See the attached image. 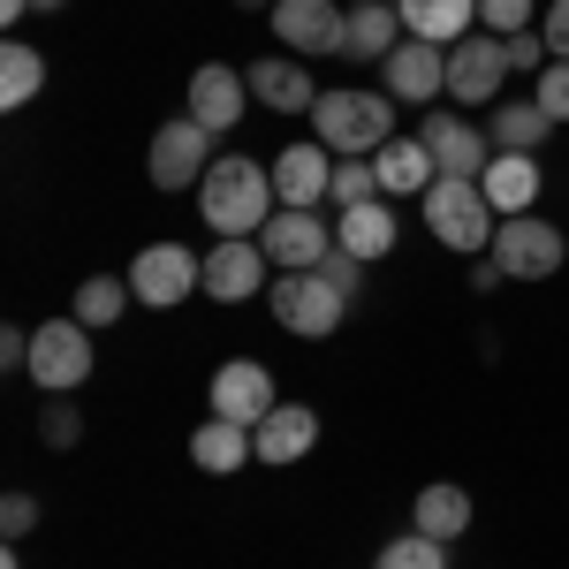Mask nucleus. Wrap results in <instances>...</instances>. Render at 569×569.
<instances>
[{
    "mask_svg": "<svg viewBox=\"0 0 569 569\" xmlns=\"http://www.w3.org/2000/svg\"><path fill=\"white\" fill-rule=\"evenodd\" d=\"M251 440H259L266 471H289V463H305L311 448H319V410L311 402H273L259 426H251Z\"/></svg>",
    "mask_w": 569,
    "mask_h": 569,
    "instance_id": "dca6fc26",
    "label": "nucleus"
},
{
    "mask_svg": "<svg viewBox=\"0 0 569 569\" xmlns=\"http://www.w3.org/2000/svg\"><path fill=\"white\" fill-rule=\"evenodd\" d=\"M259 251L273 259V273H311L335 251V220H319V206H273V220L259 228Z\"/></svg>",
    "mask_w": 569,
    "mask_h": 569,
    "instance_id": "1a4fd4ad",
    "label": "nucleus"
},
{
    "mask_svg": "<svg viewBox=\"0 0 569 569\" xmlns=\"http://www.w3.org/2000/svg\"><path fill=\"white\" fill-rule=\"evenodd\" d=\"M273 206H281L273 198V160H251V152H220L198 182V213L220 236H259L273 220Z\"/></svg>",
    "mask_w": 569,
    "mask_h": 569,
    "instance_id": "f257e3e1",
    "label": "nucleus"
},
{
    "mask_svg": "<svg viewBox=\"0 0 569 569\" xmlns=\"http://www.w3.org/2000/svg\"><path fill=\"white\" fill-rule=\"evenodd\" d=\"M479 31H493V39L531 31V0H479Z\"/></svg>",
    "mask_w": 569,
    "mask_h": 569,
    "instance_id": "473e14b6",
    "label": "nucleus"
},
{
    "mask_svg": "<svg viewBox=\"0 0 569 569\" xmlns=\"http://www.w3.org/2000/svg\"><path fill=\"white\" fill-rule=\"evenodd\" d=\"M190 463H198L206 479H228V471L259 463V440H251V426H236V418H206V426L190 433Z\"/></svg>",
    "mask_w": 569,
    "mask_h": 569,
    "instance_id": "4be33fe9",
    "label": "nucleus"
},
{
    "mask_svg": "<svg viewBox=\"0 0 569 569\" xmlns=\"http://www.w3.org/2000/svg\"><path fill=\"white\" fill-rule=\"evenodd\" d=\"M206 402H213V418H236V426H259L266 410L281 402L273 395V372L266 365H251V357H236V365H220L213 388H206Z\"/></svg>",
    "mask_w": 569,
    "mask_h": 569,
    "instance_id": "f3484780",
    "label": "nucleus"
},
{
    "mask_svg": "<svg viewBox=\"0 0 569 569\" xmlns=\"http://www.w3.org/2000/svg\"><path fill=\"white\" fill-rule=\"evenodd\" d=\"M130 289H137V305L176 311L182 297H206V259L182 251V243H144L130 259Z\"/></svg>",
    "mask_w": 569,
    "mask_h": 569,
    "instance_id": "6e6552de",
    "label": "nucleus"
},
{
    "mask_svg": "<svg viewBox=\"0 0 569 569\" xmlns=\"http://www.w3.org/2000/svg\"><path fill=\"white\" fill-rule=\"evenodd\" d=\"M410 525L426 531V539H448V547H456V539L471 531V493H463V486H448V479H433L426 493H418Z\"/></svg>",
    "mask_w": 569,
    "mask_h": 569,
    "instance_id": "bb28decb",
    "label": "nucleus"
},
{
    "mask_svg": "<svg viewBox=\"0 0 569 569\" xmlns=\"http://www.w3.org/2000/svg\"><path fill=\"white\" fill-rule=\"evenodd\" d=\"M486 206L509 220V213H539V190H547V176H539V152H493V168L479 176Z\"/></svg>",
    "mask_w": 569,
    "mask_h": 569,
    "instance_id": "aec40b11",
    "label": "nucleus"
},
{
    "mask_svg": "<svg viewBox=\"0 0 569 569\" xmlns=\"http://www.w3.org/2000/svg\"><path fill=\"white\" fill-rule=\"evenodd\" d=\"M493 259H501L509 281H547V273L569 266V228H555L539 213H509L493 228Z\"/></svg>",
    "mask_w": 569,
    "mask_h": 569,
    "instance_id": "39448f33",
    "label": "nucleus"
},
{
    "mask_svg": "<svg viewBox=\"0 0 569 569\" xmlns=\"http://www.w3.org/2000/svg\"><path fill=\"white\" fill-rule=\"evenodd\" d=\"M372 176H380V198H426L440 182V168H433V152H426V137H388L372 152Z\"/></svg>",
    "mask_w": 569,
    "mask_h": 569,
    "instance_id": "412c9836",
    "label": "nucleus"
},
{
    "mask_svg": "<svg viewBox=\"0 0 569 569\" xmlns=\"http://www.w3.org/2000/svg\"><path fill=\"white\" fill-rule=\"evenodd\" d=\"M501 84H509V46L493 31H471L448 46V99L456 107H501Z\"/></svg>",
    "mask_w": 569,
    "mask_h": 569,
    "instance_id": "9d476101",
    "label": "nucleus"
},
{
    "mask_svg": "<svg viewBox=\"0 0 569 569\" xmlns=\"http://www.w3.org/2000/svg\"><path fill=\"white\" fill-rule=\"evenodd\" d=\"M31 16V0H0V23H23Z\"/></svg>",
    "mask_w": 569,
    "mask_h": 569,
    "instance_id": "a19ab883",
    "label": "nucleus"
},
{
    "mask_svg": "<svg viewBox=\"0 0 569 569\" xmlns=\"http://www.w3.org/2000/svg\"><path fill=\"white\" fill-rule=\"evenodd\" d=\"M372 569H448V539H426V531H395L388 547H380V562Z\"/></svg>",
    "mask_w": 569,
    "mask_h": 569,
    "instance_id": "c756f323",
    "label": "nucleus"
},
{
    "mask_svg": "<svg viewBox=\"0 0 569 569\" xmlns=\"http://www.w3.org/2000/svg\"><path fill=\"white\" fill-rule=\"evenodd\" d=\"M31 8H46V16H53V8H69V0H31Z\"/></svg>",
    "mask_w": 569,
    "mask_h": 569,
    "instance_id": "37998d69",
    "label": "nucleus"
},
{
    "mask_svg": "<svg viewBox=\"0 0 569 569\" xmlns=\"http://www.w3.org/2000/svg\"><path fill=\"white\" fill-rule=\"evenodd\" d=\"M243 77H251V99L273 107V114H311V107H319V84H311L305 53H266V61L243 69Z\"/></svg>",
    "mask_w": 569,
    "mask_h": 569,
    "instance_id": "a211bd4d",
    "label": "nucleus"
},
{
    "mask_svg": "<svg viewBox=\"0 0 569 569\" xmlns=\"http://www.w3.org/2000/svg\"><path fill=\"white\" fill-rule=\"evenodd\" d=\"M418 213H426V228H433V243L463 251V259L493 251V228H501V213L486 206V190L471 176H440L433 190L418 198Z\"/></svg>",
    "mask_w": 569,
    "mask_h": 569,
    "instance_id": "7ed1b4c3",
    "label": "nucleus"
},
{
    "mask_svg": "<svg viewBox=\"0 0 569 569\" xmlns=\"http://www.w3.org/2000/svg\"><path fill=\"white\" fill-rule=\"evenodd\" d=\"M395 16H402V31L426 46H456L479 31V0H395Z\"/></svg>",
    "mask_w": 569,
    "mask_h": 569,
    "instance_id": "5701e85b",
    "label": "nucleus"
},
{
    "mask_svg": "<svg viewBox=\"0 0 569 569\" xmlns=\"http://www.w3.org/2000/svg\"><path fill=\"white\" fill-rule=\"evenodd\" d=\"M380 91H388V99H402V107H426V99H440V91H448V46L402 39L388 61H380Z\"/></svg>",
    "mask_w": 569,
    "mask_h": 569,
    "instance_id": "4468645a",
    "label": "nucleus"
},
{
    "mask_svg": "<svg viewBox=\"0 0 569 569\" xmlns=\"http://www.w3.org/2000/svg\"><path fill=\"white\" fill-rule=\"evenodd\" d=\"M39 440L46 448H77V440H84V410H77L69 395H53V402L39 410Z\"/></svg>",
    "mask_w": 569,
    "mask_h": 569,
    "instance_id": "2f4dec72",
    "label": "nucleus"
},
{
    "mask_svg": "<svg viewBox=\"0 0 569 569\" xmlns=\"http://www.w3.org/2000/svg\"><path fill=\"white\" fill-rule=\"evenodd\" d=\"M213 160H220L213 130H206V122H190V114H176V122H160V130H152L144 176H152V190H198Z\"/></svg>",
    "mask_w": 569,
    "mask_h": 569,
    "instance_id": "423d86ee",
    "label": "nucleus"
},
{
    "mask_svg": "<svg viewBox=\"0 0 569 569\" xmlns=\"http://www.w3.org/2000/svg\"><path fill=\"white\" fill-rule=\"evenodd\" d=\"M273 39L289 46V53H342V31H350V16L335 8V0H273Z\"/></svg>",
    "mask_w": 569,
    "mask_h": 569,
    "instance_id": "ddd939ff",
    "label": "nucleus"
},
{
    "mask_svg": "<svg viewBox=\"0 0 569 569\" xmlns=\"http://www.w3.org/2000/svg\"><path fill=\"white\" fill-rule=\"evenodd\" d=\"M509 46V69H525V77H539V69H547V61H555V53H547V39H539V31H517V39H501Z\"/></svg>",
    "mask_w": 569,
    "mask_h": 569,
    "instance_id": "e433bc0d",
    "label": "nucleus"
},
{
    "mask_svg": "<svg viewBox=\"0 0 569 569\" xmlns=\"http://www.w3.org/2000/svg\"><path fill=\"white\" fill-rule=\"evenodd\" d=\"M531 99H539L555 122H569V61H547V69L531 77Z\"/></svg>",
    "mask_w": 569,
    "mask_h": 569,
    "instance_id": "72a5a7b5",
    "label": "nucleus"
},
{
    "mask_svg": "<svg viewBox=\"0 0 569 569\" xmlns=\"http://www.w3.org/2000/svg\"><path fill=\"white\" fill-rule=\"evenodd\" d=\"M266 311L289 327V335H305V342H327L335 327H342V311H350V297L311 266V273H273L266 281Z\"/></svg>",
    "mask_w": 569,
    "mask_h": 569,
    "instance_id": "20e7f679",
    "label": "nucleus"
},
{
    "mask_svg": "<svg viewBox=\"0 0 569 569\" xmlns=\"http://www.w3.org/2000/svg\"><path fill=\"white\" fill-rule=\"evenodd\" d=\"M39 91H46V53L23 46V39H8L0 46V107L16 114V107H31Z\"/></svg>",
    "mask_w": 569,
    "mask_h": 569,
    "instance_id": "c85d7f7f",
    "label": "nucleus"
},
{
    "mask_svg": "<svg viewBox=\"0 0 569 569\" xmlns=\"http://www.w3.org/2000/svg\"><path fill=\"white\" fill-rule=\"evenodd\" d=\"M0 569H23V562H16V547H8V555H0Z\"/></svg>",
    "mask_w": 569,
    "mask_h": 569,
    "instance_id": "c03bdc74",
    "label": "nucleus"
},
{
    "mask_svg": "<svg viewBox=\"0 0 569 569\" xmlns=\"http://www.w3.org/2000/svg\"><path fill=\"white\" fill-rule=\"evenodd\" d=\"M319 273H327V281H335V289H342V297H357V289H365V259H350V251H342V243H335V251H327V259H319Z\"/></svg>",
    "mask_w": 569,
    "mask_h": 569,
    "instance_id": "c9c22d12",
    "label": "nucleus"
},
{
    "mask_svg": "<svg viewBox=\"0 0 569 569\" xmlns=\"http://www.w3.org/2000/svg\"><path fill=\"white\" fill-rule=\"evenodd\" d=\"M182 107H190V122H206L213 137H228L251 114V77L228 69V61H206V69L190 77V99H182Z\"/></svg>",
    "mask_w": 569,
    "mask_h": 569,
    "instance_id": "2eb2a0df",
    "label": "nucleus"
},
{
    "mask_svg": "<svg viewBox=\"0 0 569 569\" xmlns=\"http://www.w3.org/2000/svg\"><path fill=\"white\" fill-rule=\"evenodd\" d=\"M327 198H335L342 213H350V206H372V198H380V176H372V160H335V190H327Z\"/></svg>",
    "mask_w": 569,
    "mask_h": 569,
    "instance_id": "7c9ffc66",
    "label": "nucleus"
},
{
    "mask_svg": "<svg viewBox=\"0 0 569 569\" xmlns=\"http://www.w3.org/2000/svg\"><path fill=\"white\" fill-rule=\"evenodd\" d=\"M395 236H402V220H395V206L388 198H372V206H350V213L335 220V243L350 251V259H365V266H380L395 251Z\"/></svg>",
    "mask_w": 569,
    "mask_h": 569,
    "instance_id": "b1692460",
    "label": "nucleus"
},
{
    "mask_svg": "<svg viewBox=\"0 0 569 569\" xmlns=\"http://www.w3.org/2000/svg\"><path fill=\"white\" fill-rule=\"evenodd\" d=\"M236 8H243V16H273V0H236Z\"/></svg>",
    "mask_w": 569,
    "mask_h": 569,
    "instance_id": "79ce46f5",
    "label": "nucleus"
},
{
    "mask_svg": "<svg viewBox=\"0 0 569 569\" xmlns=\"http://www.w3.org/2000/svg\"><path fill=\"white\" fill-rule=\"evenodd\" d=\"M0 531H8V547L31 539V531H39V501H31V493H8V501H0Z\"/></svg>",
    "mask_w": 569,
    "mask_h": 569,
    "instance_id": "f704fd0d",
    "label": "nucleus"
},
{
    "mask_svg": "<svg viewBox=\"0 0 569 569\" xmlns=\"http://www.w3.org/2000/svg\"><path fill=\"white\" fill-rule=\"evenodd\" d=\"M562 130L539 99H501L493 114H486V137H493V152H547V137Z\"/></svg>",
    "mask_w": 569,
    "mask_h": 569,
    "instance_id": "393cba45",
    "label": "nucleus"
},
{
    "mask_svg": "<svg viewBox=\"0 0 569 569\" xmlns=\"http://www.w3.org/2000/svg\"><path fill=\"white\" fill-rule=\"evenodd\" d=\"M402 39H410V31H402L395 0H357V8H350V31H342V53H350V61H388Z\"/></svg>",
    "mask_w": 569,
    "mask_h": 569,
    "instance_id": "a878e982",
    "label": "nucleus"
},
{
    "mask_svg": "<svg viewBox=\"0 0 569 569\" xmlns=\"http://www.w3.org/2000/svg\"><path fill=\"white\" fill-rule=\"evenodd\" d=\"M418 137H426V152H433L440 176H471L479 182L486 168H493V137H486V122H463V114L433 107V114L418 122Z\"/></svg>",
    "mask_w": 569,
    "mask_h": 569,
    "instance_id": "f8f14e48",
    "label": "nucleus"
},
{
    "mask_svg": "<svg viewBox=\"0 0 569 569\" xmlns=\"http://www.w3.org/2000/svg\"><path fill=\"white\" fill-rule=\"evenodd\" d=\"M31 380L39 395H77L91 380V327L84 319H46L31 327Z\"/></svg>",
    "mask_w": 569,
    "mask_h": 569,
    "instance_id": "0eeeda50",
    "label": "nucleus"
},
{
    "mask_svg": "<svg viewBox=\"0 0 569 569\" xmlns=\"http://www.w3.org/2000/svg\"><path fill=\"white\" fill-rule=\"evenodd\" d=\"M327 190H335V152H327L319 137L273 152V198H281V206H319Z\"/></svg>",
    "mask_w": 569,
    "mask_h": 569,
    "instance_id": "6ab92c4d",
    "label": "nucleus"
},
{
    "mask_svg": "<svg viewBox=\"0 0 569 569\" xmlns=\"http://www.w3.org/2000/svg\"><path fill=\"white\" fill-rule=\"evenodd\" d=\"M501 281H509V273H501V259H493V251H479V259H471V289H479V297H493Z\"/></svg>",
    "mask_w": 569,
    "mask_h": 569,
    "instance_id": "ea45409f",
    "label": "nucleus"
},
{
    "mask_svg": "<svg viewBox=\"0 0 569 569\" xmlns=\"http://www.w3.org/2000/svg\"><path fill=\"white\" fill-rule=\"evenodd\" d=\"M0 372H31V327H0Z\"/></svg>",
    "mask_w": 569,
    "mask_h": 569,
    "instance_id": "58836bf2",
    "label": "nucleus"
},
{
    "mask_svg": "<svg viewBox=\"0 0 569 569\" xmlns=\"http://www.w3.org/2000/svg\"><path fill=\"white\" fill-rule=\"evenodd\" d=\"M539 39L555 61H569V0H547V16H539Z\"/></svg>",
    "mask_w": 569,
    "mask_h": 569,
    "instance_id": "4c0bfd02",
    "label": "nucleus"
},
{
    "mask_svg": "<svg viewBox=\"0 0 569 569\" xmlns=\"http://www.w3.org/2000/svg\"><path fill=\"white\" fill-rule=\"evenodd\" d=\"M273 281V259L259 251V236H220L206 251V297L213 305H243V297H266Z\"/></svg>",
    "mask_w": 569,
    "mask_h": 569,
    "instance_id": "9b49d317",
    "label": "nucleus"
},
{
    "mask_svg": "<svg viewBox=\"0 0 569 569\" xmlns=\"http://www.w3.org/2000/svg\"><path fill=\"white\" fill-rule=\"evenodd\" d=\"M130 305H137L130 273H91V281H77V297H69V319H84L91 335H99V327H114Z\"/></svg>",
    "mask_w": 569,
    "mask_h": 569,
    "instance_id": "cd10ccee",
    "label": "nucleus"
},
{
    "mask_svg": "<svg viewBox=\"0 0 569 569\" xmlns=\"http://www.w3.org/2000/svg\"><path fill=\"white\" fill-rule=\"evenodd\" d=\"M311 130H319V144L335 160H372L395 137V99L388 91H319Z\"/></svg>",
    "mask_w": 569,
    "mask_h": 569,
    "instance_id": "f03ea898",
    "label": "nucleus"
}]
</instances>
